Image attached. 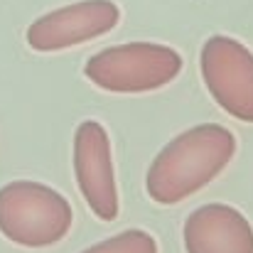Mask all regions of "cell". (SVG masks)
Listing matches in <instances>:
<instances>
[{
    "label": "cell",
    "mask_w": 253,
    "mask_h": 253,
    "mask_svg": "<svg viewBox=\"0 0 253 253\" xmlns=\"http://www.w3.org/2000/svg\"><path fill=\"white\" fill-rule=\"evenodd\" d=\"M236 155V138L226 126L202 123L182 130L155 155L145 174L148 197L179 204L216 179Z\"/></svg>",
    "instance_id": "6da1fadb"
},
{
    "label": "cell",
    "mask_w": 253,
    "mask_h": 253,
    "mask_svg": "<svg viewBox=\"0 0 253 253\" xmlns=\"http://www.w3.org/2000/svg\"><path fill=\"white\" fill-rule=\"evenodd\" d=\"M74 224L69 199L49 184L15 179L0 187V234L22 249H49Z\"/></svg>",
    "instance_id": "7a4b0ae2"
},
{
    "label": "cell",
    "mask_w": 253,
    "mask_h": 253,
    "mask_svg": "<svg viewBox=\"0 0 253 253\" xmlns=\"http://www.w3.org/2000/svg\"><path fill=\"white\" fill-rule=\"evenodd\" d=\"M182 72L177 49L160 42H126L91 54L84 77L108 93H150L172 84Z\"/></svg>",
    "instance_id": "3957f363"
},
{
    "label": "cell",
    "mask_w": 253,
    "mask_h": 253,
    "mask_svg": "<svg viewBox=\"0 0 253 253\" xmlns=\"http://www.w3.org/2000/svg\"><path fill=\"white\" fill-rule=\"evenodd\" d=\"M199 69L211 98L236 121L253 123V52L229 35L202 44Z\"/></svg>",
    "instance_id": "277c9868"
},
{
    "label": "cell",
    "mask_w": 253,
    "mask_h": 253,
    "mask_svg": "<svg viewBox=\"0 0 253 253\" xmlns=\"http://www.w3.org/2000/svg\"><path fill=\"white\" fill-rule=\"evenodd\" d=\"M121 22V7L113 0H79L44 12L27 27V44L35 52H62L86 44Z\"/></svg>",
    "instance_id": "5b68a950"
},
{
    "label": "cell",
    "mask_w": 253,
    "mask_h": 253,
    "mask_svg": "<svg viewBox=\"0 0 253 253\" xmlns=\"http://www.w3.org/2000/svg\"><path fill=\"white\" fill-rule=\"evenodd\" d=\"M74 174L88 209L101 221L118 219L121 202L113 172L111 138L98 121H82L74 133Z\"/></svg>",
    "instance_id": "8992f818"
},
{
    "label": "cell",
    "mask_w": 253,
    "mask_h": 253,
    "mask_svg": "<svg viewBox=\"0 0 253 253\" xmlns=\"http://www.w3.org/2000/svg\"><path fill=\"white\" fill-rule=\"evenodd\" d=\"M187 253H253L251 221L231 204L197 207L182 229Z\"/></svg>",
    "instance_id": "52a82bcc"
},
{
    "label": "cell",
    "mask_w": 253,
    "mask_h": 253,
    "mask_svg": "<svg viewBox=\"0 0 253 253\" xmlns=\"http://www.w3.org/2000/svg\"><path fill=\"white\" fill-rule=\"evenodd\" d=\"M82 253H158V241L143 229H128L88 246Z\"/></svg>",
    "instance_id": "ba28073f"
}]
</instances>
